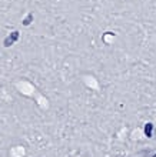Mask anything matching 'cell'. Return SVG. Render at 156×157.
<instances>
[{"mask_svg":"<svg viewBox=\"0 0 156 157\" xmlns=\"http://www.w3.org/2000/svg\"><path fill=\"white\" fill-rule=\"evenodd\" d=\"M19 39V32H13V33H10L9 34V37L4 40V46L6 47H9V46H12L14 41Z\"/></svg>","mask_w":156,"mask_h":157,"instance_id":"cell-1","label":"cell"},{"mask_svg":"<svg viewBox=\"0 0 156 157\" xmlns=\"http://www.w3.org/2000/svg\"><path fill=\"white\" fill-rule=\"evenodd\" d=\"M152 130H153V124L146 123V126H145V134H146V137H152Z\"/></svg>","mask_w":156,"mask_h":157,"instance_id":"cell-2","label":"cell"},{"mask_svg":"<svg viewBox=\"0 0 156 157\" xmlns=\"http://www.w3.org/2000/svg\"><path fill=\"white\" fill-rule=\"evenodd\" d=\"M32 19H33V17H32V14H29V16H27V17H26V19H25V21H23V25H25V26H27V25H29V23H30V20H32Z\"/></svg>","mask_w":156,"mask_h":157,"instance_id":"cell-3","label":"cell"},{"mask_svg":"<svg viewBox=\"0 0 156 157\" xmlns=\"http://www.w3.org/2000/svg\"><path fill=\"white\" fill-rule=\"evenodd\" d=\"M153 157H156V154H155V156H153Z\"/></svg>","mask_w":156,"mask_h":157,"instance_id":"cell-4","label":"cell"}]
</instances>
